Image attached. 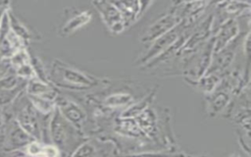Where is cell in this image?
<instances>
[{
	"mask_svg": "<svg viewBox=\"0 0 251 157\" xmlns=\"http://www.w3.org/2000/svg\"><path fill=\"white\" fill-rule=\"evenodd\" d=\"M154 94H155V90H153V91H152L147 97H145L142 101H140V102H138V103L132 105L130 108L127 109L126 112L124 113V117H126V118L128 119V118H131V117H133V116H136V115L141 114L142 111H144V110L147 108L148 104H150V101L153 99Z\"/></svg>",
	"mask_w": 251,
	"mask_h": 157,
	"instance_id": "19",
	"label": "cell"
},
{
	"mask_svg": "<svg viewBox=\"0 0 251 157\" xmlns=\"http://www.w3.org/2000/svg\"><path fill=\"white\" fill-rule=\"evenodd\" d=\"M214 41L215 39L213 36L206 42L205 46L201 47V49L197 52V55L195 56L196 61L195 63L191 64V68L188 71V76L190 77L189 78L198 80L208 71L214 54Z\"/></svg>",
	"mask_w": 251,
	"mask_h": 157,
	"instance_id": "9",
	"label": "cell"
},
{
	"mask_svg": "<svg viewBox=\"0 0 251 157\" xmlns=\"http://www.w3.org/2000/svg\"><path fill=\"white\" fill-rule=\"evenodd\" d=\"M30 103L32 104L33 108L36 110L38 114L42 115H50L53 113V111L56 108L55 101L39 97V96H32V95H27Z\"/></svg>",
	"mask_w": 251,
	"mask_h": 157,
	"instance_id": "14",
	"label": "cell"
},
{
	"mask_svg": "<svg viewBox=\"0 0 251 157\" xmlns=\"http://www.w3.org/2000/svg\"><path fill=\"white\" fill-rule=\"evenodd\" d=\"M133 98L128 93H114L110 96H108L104 103L111 108H117L122 106H126L129 103H131Z\"/></svg>",
	"mask_w": 251,
	"mask_h": 157,
	"instance_id": "15",
	"label": "cell"
},
{
	"mask_svg": "<svg viewBox=\"0 0 251 157\" xmlns=\"http://www.w3.org/2000/svg\"><path fill=\"white\" fill-rule=\"evenodd\" d=\"M224 7V14L227 15V19H231L232 16L241 14L245 9L249 8V3L246 2H225Z\"/></svg>",
	"mask_w": 251,
	"mask_h": 157,
	"instance_id": "18",
	"label": "cell"
},
{
	"mask_svg": "<svg viewBox=\"0 0 251 157\" xmlns=\"http://www.w3.org/2000/svg\"><path fill=\"white\" fill-rule=\"evenodd\" d=\"M213 22L214 15L210 14L199 24L195 30L192 31L188 40L185 43H183L181 49L179 50L183 56L194 53L195 51L197 52V49L203 44L206 38L210 36L213 30Z\"/></svg>",
	"mask_w": 251,
	"mask_h": 157,
	"instance_id": "7",
	"label": "cell"
},
{
	"mask_svg": "<svg viewBox=\"0 0 251 157\" xmlns=\"http://www.w3.org/2000/svg\"><path fill=\"white\" fill-rule=\"evenodd\" d=\"M227 101H228V94L223 90L218 91L214 93V95H212L211 100L209 101V104H210L209 110L213 113H218L225 107Z\"/></svg>",
	"mask_w": 251,
	"mask_h": 157,
	"instance_id": "17",
	"label": "cell"
},
{
	"mask_svg": "<svg viewBox=\"0 0 251 157\" xmlns=\"http://www.w3.org/2000/svg\"><path fill=\"white\" fill-rule=\"evenodd\" d=\"M183 28L184 27L179 23L176 26H175L169 32H167L163 36L154 40L151 47L147 50L145 54H143V56L136 62V64L145 65L148 62H151L152 60L160 56L162 53H164L174 43L177 41V39L180 37V33H181V30H183Z\"/></svg>",
	"mask_w": 251,
	"mask_h": 157,
	"instance_id": "4",
	"label": "cell"
},
{
	"mask_svg": "<svg viewBox=\"0 0 251 157\" xmlns=\"http://www.w3.org/2000/svg\"><path fill=\"white\" fill-rule=\"evenodd\" d=\"M92 4L96 7L102 21L112 32L120 33L126 27L120 11L113 2L96 1L92 2Z\"/></svg>",
	"mask_w": 251,
	"mask_h": 157,
	"instance_id": "6",
	"label": "cell"
},
{
	"mask_svg": "<svg viewBox=\"0 0 251 157\" xmlns=\"http://www.w3.org/2000/svg\"><path fill=\"white\" fill-rule=\"evenodd\" d=\"M0 155H1V151H0Z\"/></svg>",
	"mask_w": 251,
	"mask_h": 157,
	"instance_id": "24",
	"label": "cell"
},
{
	"mask_svg": "<svg viewBox=\"0 0 251 157\" xmlns=\"http://www.w3.org/2000/svg\"><path fill=\"white\" fill-rule=\"evenodd\" d=\"M71 124L61 115L56 107L49 123V134L55 146L60 149H66L69 137L71 135Z\"/></svg>",
	"mask_w": 251,
	"mask_h": 157,
	"instance_id": "5",
	"label": "cell"
},
{
	"mask_svg": "<svg viewBox=\"0 0 251 157\" xmlns=\"http://www.w3.org/2000/svg\"><path fill=\"white\" fill-rule=\"evenodd\" d=\"M131 157H171V156L164 155V154H141V155H135Z\"/></svg>",
	"mask_w": 251,
	"mask_h": 157,
	"instance_id": "23",
	"label": "cell"
},
{
	"mask_svg": "<svg viewBox=\"0 0 251 157\" xmlns=\"http://www.w3.org/2000/svg\"><path fill=\"white\" fill-rule=\"evenodd\" d=\"M220 82V77L214 74H205L198 79V87L203 91L210 93L212 92L218 83Z\"/></svg>",
	"mask_w": 251,
	"mask_h": 157,
	"instance_id": "16",
	"label": "cell"
},
{
	"mask_svg": "<svg viewBox=\"0 0 251 157\" xmlns=\"http://www.w3.org/2000/svg\"><path fill=\"white\" fill-rule=\"evenodd\" d=\"M33 140L35 139L20 127L15 118H11L7 122L5 139L1 147V153L25 149V147Z\"/></svg>",
	"mask_w": 251,
	"mask_h": 157,
	"instance_id": "3",
	"label": "cell"
},
{
	"mask_svg": "<svg viewBox=\"0 0 251 157\" xmlns=\"http://www.w3.org/2000/svg\"><path fill=\"white\" fill-rule=\"evenodd\" d=\"M97 154L96 146L92 142L83 143L77 150L74 153L73 157H94Z\"/></svg>",
	"mask_w": 251,
	"mask_h": 157,
	"instance_id": "20",
	"label": "cell"
},
{
	"mask_svg": "<svg viewBox=\"0 0 251 157\" xmlns=\"http://www.w3.org/2000/svg\"><path fill=\"white\" fill-rule=\"evenodd\" d=\"M91 13L89 11H80L78 13H76L75 15H74V17H72L70 20H68L65 25L61 27L60 32L61 35L66 36V35H70L74 32H75L77 29H79L80 27H82L83 26H85L86 24H88L91 20Z\"/></svg>",
	"mask_w": 251,
	"mask_h": 157,
	"instance_id": "13",
	"label": "cell"
},
{
	"mask_svg": "<svg viewBox=\"0 0 251 157\" xmlns=\"http://www.w3.org/2000/svg\"><path fill=\"white\" fill-rule=\"evenodd\" d=\"M13 117H7L2 108L0 107V151H1V147L4 143V139H5V133H6V127H7V122L9 119H11Z\"/></svg>",
	"mask_w": 251,
	"mask_h": 157,
	"instance_id": "21",
	"label": "cell"
},
{
	"mask_svg": "<svg viewBox=\"0 0 251 157\" xmlns=\"http://www.w3.org/2000/svg\"><path fill=\"white\" fill-rule=\"evenodd\" d=\"M181 22V16L178 8L167 13L163 17L155 21L140 36V41L147 43L153 42L157 38L163 36Z\"/></svg>",
	"mask_w": 251,
	"mask_h": 157,
	"instance_id": "2",
	"label": "cell"
},
{
	"mask_svg": "<svg viewBox=\"0 0 251 157\" xmlns=\"http://www.w3.org/2000/svg\"><path fill=\"white\" fill-rule=\"evenodd\" d=\"M239 31L238 24L234 19H228L224 22L219 27L218 32L214 36V53L224 49L230 42H232Z\"/></svg>",
	"mask_w": 251,
	"mask_h": 157,
	"instance_id": "11",
	"label": "cell"
},
{
	"mask_svg": "<svg viewBox=\"0 0 251 157\" xmlns=\"http://www.w3.org/2000/svg\"><path fill=\"white\" fill-rule=\"evenodd\" d=\"M55 104L61 115L74 127L76 129H81L86 116L84 111L74 101L57 95L55 99Z\"/></svg>",
	"mask_w": 251,
	"mask_h": 157,
	"instance_id": "8",
	"label": "cell"
},
{
	"mask_svg": "<svg viewBox=\"0 0 251 157\" xmlns=\"http://www.w3.org/2000/svg\"><path fill=\"white\" fill-rule=\"evenodd\" d=\"M11 69L12 67H11L10 59L0 58V79L3 78Z\"/></svg>",
	"mask_w": 251,
	"mask_h": 157,
	"instance_id": "22",
	"label": "cell"
},
{
	"mask_svg": "<svg viewBox=\"0 0 251 157\" xmlns=\"http://www.w3.org/2000/svg\"><path fill=\"white\" fill-rule=\"evenodd\" d=\"M49 71L47 79L63 87L82 89L94 86L99 82L95 78L90 77L59 60H54Z\"/></svg>",
	"mask_w": 251,
	"mask_h": 157,
	"instance_id": "1",
	"label": "cell"
},
{
	"mask_svg": "<svg viewBox=\"0 0 251 157\" xmlns=\"http://www.w3.org/2000/svg\"><path fill=\"white\" fill-rule=\"evenodd\" d=\"M237 45H238V42L236 38L232 42H230L227 46H226L224 49L218 52H215L213 54L210 67L206 72V74H214L220 77L221 74L226 72L234 59L235 49Z\"/></svg>",
	"mask_w": 251,
	"mask_h": 157,
	"instance_id": "10",
	"label": "cell"
},
{
	"mask_svg": "<svg viewBox=\"0 0 251 157\" xmlns=\"http://www.w3.org/2000/svg\"><path fill=\"white\" fill-rule=\"evenodd\" d=\"M113 4L120 11L126 26L134 22L140 14H142V10L146 9L145 5L148 2H138V1H118L113 2Z\"/></svg>",
	"mask_w": 251,
	"mask_h": 157,
	"instance_id": "12",
	"label": "cell"
}]
</instances>
